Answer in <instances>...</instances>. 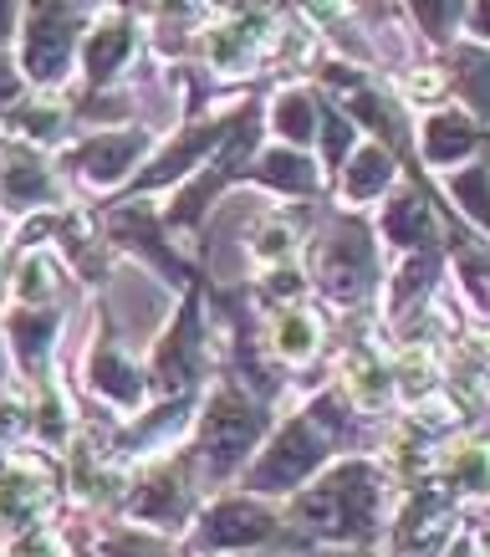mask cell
Wrapping results in <instances>:
<instances>
[{
  "instance_id": "cell-6",
  "label": "cell",
  "mask_w": 490,
  "mask_h": 557,
  "mask_svg": "<svg viewBox=\"0 0 490 557\" xmlns=\"http://www.w3.org/2000/svg\"><path fill=\"white\" fill-rule=\"evenodd\" d=\"M266 532H271V517L261 507H246V502H221L204 517V542L210 547H240V542H255Z\"/></svg>"
},
{
  "instance_id": "cell-14",
  "label": "cell",
  "mask_w": 490,
  "mask_h": 557,
  "mask_svg": "<svg viewBox=\"0 0 490 557\" xmlns=\"http://www.w3.org/2000/svg\"><path fill=\"white\" fill-rule=\"evenodd\" d=\"M51 185H47V174L36 170V159H26V153H16L11 164H5V200L11 205H36V200H47Z\"/></svg>"
},
{
  "instance_id": "cell-25",
  "label": "cell",
  "mask_w": 490,
  "mask_h": 557,
  "mask_svg": "<svg viewBox=\"0 0 490 557\" xmlns=\"http://www.w3.org/2000/svg\"><path fill=\"white\" fill-rule=\"evenodd\" d=\"M460 195H465V200H470V210L480 215V174H465V180H460Z\"/></svg>"
},
{
  "instance_id": "cell-26",
  "label": "cell",
  "mask_w": 490,
  "mask_h": 557,
  "mask_svg": "<svg viewBox=\"0 0 490 557\" xmlns=\"http://www.w3.org/2000/svg\"><path fill=\"white\" fill-rule=\"evenodd\" d=\"M332 557H342V553H332Z\"/></svg>"
},
{
  "instance_id": "cell-23",
  "label": "cell",
  "mask_w": 490,
  "mask_h": 557,
  "mask_svg": "<svg viewBox=\"0 0 490 557\" xmlns=\"http://www.w3.org/2000/svg\"><path fill=\"white\" fill-rule=\"evenodd\" d=\"M16 557H56V542L47 532H32V537L16 542Z\"/></svg>"
},
{
  "instance_id": "cell-16",
  "label": "cell",
  "mask_w": 490,
  "mask_h": 557,
  "mask_svg": "<svg viewBox=\"0 0 490 557\" xmlns=\"http://www.w3.org/2000/svg\"><path fill=\"white\" fill-rule=\"evenodd\" d=\"M393 174V159L384 149H363L357 153L353 174H348V195L353 200H363V195H373V189H384V180Z\"/></svg>"
},
{
  "instance_id": "cell-24",
  "label": "cell",
  "mask_w": 490,
  "mask_h": 557,
  "mask_svg": "<svg viewBox=\"0 0 490 557\" xmlns=\"http://www.w3.org/2000/svg\"><path fill=\"white\" fill-rule=\"evenodd\" d=\"M11 98H16V72L0 62V108H11Z\"/></svg>"
},
{
  "instance_id": "cell-5",
  "label": "cell",
  "mask_w": 490,
  "mask_h": 557,
  "mask_svg": "<svg viewBox=\"0 0 490 557\" xmlns=\"http://www.w3.org/2000/svg\"><path fill=\"white\" fill-rule=\"evenodd\" d=\"M322 456V440L312 435V424H287L281 440H276V450L261 460V471H255V486L261 491H281L291 481H302Z\"/></svg>"
},
{
  "instance_id": "cell-10",
  "label": "cell",
  "mask_w": 490,
  "mask_h": 557,
  "mask_svg": "<svg viewBox=\"0 0 490 557\" xmlns=\"http://www.w3.org/2000/svg\"><path fill=\"white\" fill-rule=\"evenodd\" d=\"M128 47H134V26H128V21L102 26V32L87 41V77H92V83L113 77V72H118V62L128 57Z\"/></svg>"
},
{
  "instance_id": "cell-9",
  "label": "cell",
  "mask_w": 490,
  "mask_h": 557,
  "mask_svg": "<svg viewBox=\"0 0 490 557\" xmlns=\"http://www.w3.org/2000/svg\"><path fill=\"white\" fill-rule=\"evenodd\" d=\"M134 511L138 517H149V522L179 527L185 522V481H179V475H153L149 486L134 496Z\"/></svg>"
},
{
  "instance_id": "cell-2",
  "label": "cell",
  "mask_w": 490,
  "mask_h": 557,
  "mask_svg": "<svg viewBox=\"0 0 490 557\" xmlns=\"http://www.w3.org/2000/svg\"><path fill=\"white\" fill-rule=\"evenodd\" d=\"M261 435V414H255L240 394L225 388L221 399L210 405V424H204V460L215 466V475H230L246 460V450Z\"/></svg>"
},
{
  "instance_id": "cell-15",
  "label": "cell",
  "mask_w": 490,
  "mask_h": 557,
  "mask_svg": "<svg viewBox=\"0 0 490 557\" xmlns=\"http://www.w3.org/2000/svg\"><path fill=\"white\" fill-rule=\"evenodd\" d=\"M92 384H98L102 394H113V399H128V405L138 399L134 369H128V363H123L113 348H102V354H98V363H92Z\"/></svg>"
},
{
  "instance_id": "cell-21",
  "label": "cell",
  "mask_w": 490,
  "mask_h": 557,
  "mask_svg": "<svg viewBox=\"0 0 490 557\" xmlns=\"http://www.w3.org/2000/svg\"><path fill=\"white\" fill-rule=\"evenodd\" d=\"M108 557H169V553L153 547V542H143V537H123V542H113V553Z\"/></svg>"
},
{
  "instance_id": "cell-4",
  "label": "cell",
  "mask_w": 490,
  "mask_h": 557,
  "mask_svg": "<svg viewBox=\"0 0 490 557\" xmlns=\"http://www.w3.org/2000/svg\"><path fill=\"white\" fill-rule=\"evenodd\" d=\"M77 16H83V11H62V5L36 11L32 36H26V62H32L36 77H47V83L62 77V67H67V47H72V36H77Z\"/></svg>"
},
{
  "instance_id": "cell-18",
  "label": "cell",
  "mask_w": 490,
  "mask_h": 557,
  "mask_svg": "<svg viewBox=\"0 0 490 557\" xmlns=\"http://www.w3.org/2000/svg\"><path fill=\"white\" fill-rule=\"evenodd\" d=\"M276 128L291 138V144H306L312 138V98H281V108H276Z\"/></svg>"
},
{
  "instance_id": "cell-1",
  "label": "cell",
  "mask_w": 490,
  "mask_h": 557,
  "mask_svg": "<svg viewBox=\"0 0 490 557\" xmlns=\"http://www.w3.org/2000/svg\"><path fill=\"white\" fill-rule=\"evenodd\" d=\"M373 481L363 466H348V471H338L327 486L312 496V502H302V517L312 527H322V532H338V537H348V532H368L373 527Z\"/></svg>"
},
{
  "instance_id": "cell-7",
  "label": "cell",
  "mask_w": 490,
  "mask_h": 557,
  "mask_svg": "<svg viewBox=\"0 0 490 557\" xmlns=\"http://www.w3.org/2000/svg\"><path fill=\"white\" fill-rule=\"evenodd\" d=\"M138 153H143V138L138 134H113V138H92L83 149V170L92 174V180H102V185H113L128 164H134Z\"/></svg>"
},
{
  "instance_id": "cell-22",
  "label": "cell",
  "mask_w": 490,
  "mask_h": 557,
  "mask_svg": "<svg viewBox=\"0 0 490 557\" xmlns=\"http://www.w3.org/2000/svg\"><path fill=\"white\" fill-rule=\"evenodd\" d=\"M291 236H297L291 225H276V231H266V236H255V251H261V256L287 251V246H291Z\"/></svg>"
},
{
  "instance_id": "cell-17",
  "label": "cell",
  "mask_w": 490,
  "mask_h": 557,
  "mask_svg": "<svg viewBox=\"0 0 490 557\" xmlns=\"http://www.w3.org/2000/svg\"><path fill=\"white\" fill-rule=\"evenodd\" d=\"M389 225H393V236L404 240V246H424V240H429V215H424V205L414 200V195H404V200L393 205Z\"/></svg>"
},
{
  "instance_id": "cell-20",
  "label": "cell",
  "mask_w": 490,
  "mask_h": 557,
  "mask_svg": "<svg viewBox=\"0 0 490 557\" xmlns=\"http://www.w3.org/2000/svg\"><path fill=\"white\" fill-rule=\"evenodd\" d=\"M47 287H51L47 261H26V276H21V297H41Z\"/></svg>"
},
{
  "instance_id": "cell-13",
  "label": "cell",
  "mask_w": 490,
  "mask_h": 557,
  "mask_svg": "<svg viewBox=\"0 0 490 557\" xmlns=\"http://www.w3.org/2000/svg\"><path fill=\"white\" fill-rule=\"evenodd\" d=\"M255 174H261L266 185H276V189H297V195H306V189H312V180H317V174H312V164H306L302 153H291V149H276Z\"/></svg>"
},
{
  "instance_id": "cell-19",
  "label": "cell",
  "mask_w": 490,
  "mask_h": 557,
  "mask_svg": "<svg viewBox=\"0 0 490 557\" xmlns=\"http://www.w3.org/2000/svg\"><path fill=\"white\" fill-rule=\"evenodd\" d=\"M276 343H281V354H287V358H306V354H312V343H317V327H312V322L297 312V318L281 322Z\"/></svg>"
},
{
  "instance_id": "cell-12",
  "label": "cell",
  "mask_w": 490,
  "mask_h": 557,
  "mask_svg": "<svg viewBox=\"0 0 490 557\" xmlns=\"http://www.w3.org/2000/svg\"><path fill=\"white\" fill-rule=\"evenodd\" d=\"M424 138H429V159H460V153L475 149V128L465 119H455V113H440Z\"/></svg>"
},
{
  "instance_id": "cell-3",
  "label": "cell",
  "mask_w": 490,
  "mask_h": 557,
  "mask_svg": "<svg viewBox=\"0 0 490 557\" xmlns=\"http://www.w3.org/2000/svg\"><path fill=\"white\" fill-rule=\"evenodd\" d=\"M322 282L342 302H357L373 287V240L357 220H342L338 231H332L327 251H322Z\"/></svg>"
},
{
  "instance_id": "cell-11",
  "label": "cell",
  "mask_w": 490,
  "mask_h": 557,
  "mask_svg": "<svg viewBox=\"0 0 490 557\" xmlns=\"http://www.w3.org/2000/svg\"><path fill=\"white\" fill-rule=\"evenodd\" d=\"M41 496H47V486H41L36 471H5V481H0V517L32 522L41 511Z\"/></svg>"
},
{
  "instance_id": "cell-8",
  "label": "cell",
  "mask_w": 490,
  "mask_h": 557,
  "mask_svg": "<svg viewBox=\"0 0 490 557\" xmlns=\"http://www.w3.org/2000/svg\"><path fill=\"white\" fill-rule=\"evenodd\" d=\"M200 373V348H194V312H185L179 318V327H174V338H164V348H159V379L169 388L189 384Z\"/></svg>"
}]
</instances>
